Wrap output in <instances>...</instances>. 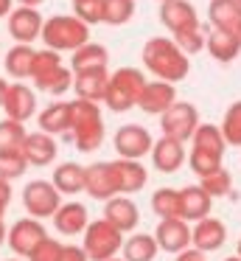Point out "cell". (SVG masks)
Segmentation results:
<instances>
[{
  "label": "cell",
  "mask_w": 241,
  "mask_h": 261,
  "mask_svg": "<svg viewBox=\"0 0 241 261\" xmlns=\"http://www.w3.org/2000/svg\"><path fill=\"white\" fill-rule=\"evenodd\" d=\"M140 59H143V68L154 79L171 82V85L182 82L191 70L188 54H182V48L174 40H168V37H151V40H146Z\"/></svg>",
  "instance_id": "1"
},
{
  "label": "cell",
  "mask_w": 241,
  "mask_h": 261,
  "mask_svg": "<svg viewBox=\"0 0 241 261\" xmlns=\"http://www.w3.org/2000/svg\"><path fill=\"white\" fill-rule=\"evenodd\" d=\"M65 138L84 154L95 152L104 143V118L98 101H87V98L70 101V129L65 132Z\"/></svg>",
  "instance_id": "2"
},
{
  "label": "cell",
  "mask_w": 241,
  "mask_h": 261,
  "mask_svg": "<svg viewBox=\"0 0 241 261\" xmlns=\"http://www.w3.org/2000/svg\"><path fill=\"white\" fill-rule=\"evenodd\" d=\"M28 79H34V87H37V90L48 93V96H62V93H67L73 87V70L62 65L59 51L42 48V51H37V57H34V68H31V76H28Z\"/></svg>",
  "instance_id": "3"
},
{
  "label": "cell",
  "mask_w": 241,
  "mask_h": 261,
  "mask_svg": "<svg viewBox=\"0 0 241 261\" xmlns=\"http://www.w3.org/2000/svg\"><path fill=\"white\" fill-rule=\"evenodd\" d=\"M42 42L45 48H53V51L65 54V51H76L78 45L90 40V25L82 23L76 14H53L42 23Z\"/></svg>",
  "instance_id": "4"
},
{
  "label": "cell",
  "mask_w": 241,
  "mask_h": 261,
  "mask_svg": "<svg viewBox=\"0 0 241 261\" xmlns=\"http://www.w3.org/2000/svg\"><path fill=\"white\" fill-rule=\"evenodd\" d=\"M146 87V76L138 68H118L110 73V85L101 101L110 107V113H126V110L138 107V98Z\"/></svg>",
  "instance_id": "5"
},
{
  "label": "cell",
  "mask_w": 241,
  "mask_h": 261,
  "mask_svg": "<svg viewBox=\"0 0 241 261\" xmlns=\"http://www.w3.org/2000/svg\"><path fill=\"white\" fill-rule=\"evenodd\" d=\"M82 247H84V253H87L90 261H106V258H112V255L121 253L123 233L101 216V219H95V222H87Z\"/></svg>",
  "instance_id": "6"
},
{
  "label": "cell",
  "mask_w": 241,
  "mask_h": 261,
  "mask_svg": "<svg viewBox=\"0 0 241 261\" xmlns=\"http://www.w3.org/2000/svg\"><path fill=\"white\" fill-rule=\"evenodd\" d=\"M196 126H199V113H196V107L188 101H179V98L160 115L163 135L174 138V141H179V143H188Z\"/></svg>",
  "instance_id": "7"
},
{
  "label": "cell",
  "mask_w": 241,
  "mask_h": 261,
  "mask_svg": "<svg viewBox=\"0 0 241 261\" xmlns=\"http://www.w3.org/2000/svg\"><path fill=\"white\" fill-rule=\"evenodd\" d=\"M22 205L34 219H48L62 205V194L50 180H31L22 188Z\"/></svg>",
  "instance_id": "8"
},
{
  "label": "cell",
  "mask_w": 241,
  "mask_h": 261,
  "mask_svg": "<svg viewBox=\"0 0 241 261\" xmlns=\"http://www.w3.org/2000/svg\"><path fill=\"white\" fill-rule=\"evenodd\" d=\"M45 236H48V230H45L42 222L34 219V216H25V219H17L14 225L9 227V233H6V242H9L11 253L28 258V253H31V250L37 247V244L42 242Z\"/></svg>",
  "instance_id": "9"
},
{
  "label": "cell",
  "mask_w": 241,
  "mask_h": 261,
  "mask_svg": "<svg viewBox=\"0 0 241 261\" xmlns=\"http://www.w3.org/2000/svg\"><path fill=\"white\" fill-rule=\"evenodd\" d=\"M151 135L146 126L140 124H123L121 129L115 132L112 138V146H115L118 158H132V160H140L151 152Z\"/></svg>",
  "instance_id": "10"
},
{
  "label": "cell",
  "mask_w": 241,
  "mask_h": 261,
  "mask_svg": "<svg viewBox=\"0 0 241 261\" xmlns=\"http://www.w3.org/2000/svg\"><path fill=\"white\" fill-rule=\"evenodd\" d=\"M42 14L37 12V6H17L9 12V34L14 37V42H28L39 40L42 34Z\"/></svg>",
  "instance_id": "11"
},
{
  "label": "cell",
  "mask_w": 241,
  "mask_h": 261,
  "mask_svg": "<svg viewBox=\"0 0 241 261\" xmlns=\"http://www.w3.org/2000/svg\"><path fill=\"white\" fill-rule=\"evenodd\" d=\"M154 242L160 250H166V253H182L185 247H191V225L185 219H179V216H174V219H160V225H157L154 230Z\"/></svg>",
  "instance_id": "12"
},
{
  "label": "cell",
  "mask_w": 241,
  "mask_h": 261,
  "mask_svg": "<svg viewBox=\"0 0 241 261\" xmlns=\"http://www.w3.org/2000/svg\"><path fill=\"white\" fill-rule=\"evenodd\" d=\"M110 163H112V174H115L118 194H138V191L146 188V182H149V171L143 169L140 160L118 158V160H110Z\"/></svg>",
  "instance_id": "13"
},
{
  "label": "cell",
  "mask_w": 241,
  "mask_h": 261,
  "mask_svg": "<svg viewBox=\"0 0 241 261\" xmlns=\"http://www.w3.org/2000/svg\"><path fill=\"white\" fill-rule=\"evenodd\" d=\"M104 219L110 225H115L121 233H132L140 225V211L129 199V194H115L104 202Z\"/></svg>",
  "instance_id": "14"
},
{
  "label": "cell",
  "mask_w": 241,
  "mask_h": 261,
  "mask_svg": "<svg viewBox=\"0 0 241 261\" xmlns=\"http://www.w3.org/2000/svg\"><path fill=\"white\" fill-rule=\"evenodd\" d=\"M174 101H177V87H174L171 82L154 79V82H146L143 93H140V98H138V107L143 110L146 115H163Z\"/></svg>",
  "instance_id": "15"
},
{
  "label": "cell",
  "mask_w": 241,
  "mask_h": 261,
  "mask_svg": "<svg viewBox=\"0 0 241 261\" xmlns=\"http://www.w3.org/2000/svg\"><path fill=\"white\" fill-rule=\"evenodd\" d=\"M160 23L171 34H179L185 29L199 25V14H196L194 3H188V0H163L160 3Z\"/></svg>",
  "instance_id": "16"
},
{
  "label": "cell",
  "mask_w": 241,
  "mask_h": 261,
  "mask_svg": "<svg viewBox=\"0 0 241 261\" xmlns=\"http://www.w3.org/2000/svg\"><path fill=\"white\" fill-rule=\"evenodd\" d=\"M224 242H227V227H224L222 219L205 216V219L194 222V227H191V247L202 250V253H213Z\"/></svg>",
  "instance_id": "17"
},
{
  "label": "cell",
  "mask_w": 241,
  "mask_h": 261,
  "mask_svg": "<svg viewBox=\"0 0 241 261\" xmlns=\"http://www.w3.org/2000/svg\"><path fill=\"white\" fill-rule=\"evenodd\" d=\"M3 110H6V118H14L25 124L34 113H37V93L31 90L28 85L17 82V85H9L3 98Z\"/></svg>",
  "instance_id": "18"
},
{
  "label": "cell",
  "mask_w": 241,
  "mask_h": 261,
  "mask_svg": "<svg viewBox=\"0 0 241 261\" xmlns=\"http://www.w3.org/2000/svg\"><path fill=\"white\" fill-rule=\"evenodd\" d=\"M84 191L93 199H101V202L115 197L118 186H115V174H112V163L84 166Z\"/></svg>",
  "instance_id": "19"
},
{
  "label": "cell",
  "mask_w": 241,
  "mask_h": 261,
  "mask_svg": "<svg viewBox=\"0 0 241 261\" xmlns=\"http://www.w3.org/2000/svg\"><path fill=\"white\" fill-rule=\"evenodd\" d=\"M151 163H154L157 171H163V174H174V171L179 169V166L185 163V143L174 141V138L163 135L160 141L151 143Z\"/></svg>",
  "instance_id": "20"
},
{
  "label": "cell",
  "mask_w": 241,
  "mask_h": 261,
  "mask_svg": "<svg viewBox=\"0 0 241 261\" xmlns=\"http://www.w3.org/2000/svg\"><path fill=\"white\" fill-rule=\"evenodd\" d=\"M20 152L25 154L28 166H50L56 160V154H59V146H56L53 135H48V132H31V135H25V141H22Z\"/></svg>",
  "instance_id": "21"
},
{
  "label": "cell",
  "mask_w": 241,
  "mask_h": 261,
  "mask_svg": "<svg viewBox=\"0 0 241 261\" xmlns=\"http://www.w3.org/2000/svg\"><path fill=\"white\" fill-rule=\"evenodd\" d=\"M213 197L202 186H185L179 191V216L185 222H199L205 216H210Z\"/></svg>",
  "instance_id": "22"
},
{
  "label": "cell",
  "mask_w": 241,
  "mask_h": 261,
  "mask_svg": "<svg viewBox=\"0 0 241 261\" xmlns=\"http://www.w3.org/2000/svg\"><path fill=\"white\" fill-rule=\"evenodd\" d=\"M110 85V70L98 68V70H82L73 73V90L76 98H87V101H101Z\"/></svg>",
  "instance_id": "23"
},
{
  "label": "cell",
  "mask_w": 241,
  "mask_h": 261,
  "mask_svg": "<svg viewBox=\"0 0 241 261\" xmlns=\"http://www.w3.org/2000/svg\"><path fill=\"white\" fill-rule=\"evenodd\" d=\"M87 208L82 202H65L56 208L53 214V227L62 236H82L84 227H87Z\"/></svg>",
  "instance_id": "24"
},
{
  "label": "cell",
  "mask_w": 241,
  "mask_h": 261,
  "mask_svg": "<svg viewBox=\"0 0 241 261\" xmlns=\"http://www.w3.org/2000/svg\"><path fill=\"white\" fill-rule=\"evenodd\" d=\"M205 48H207V54H210L216 62L227 65V62H233V59L241 54V40H238L235 31L213 29L210 34H207V40H205Z\"/></svg>",
  "instance_id": "25"
},
{
  "label": "cell",
  "mask_w": 241,
  "mask_h": 261,
  "mask_svg": "<svg viewBox=\"0 0 241 261\" xmlns=\"http://www.w3.org/2000/svg\"><path fill=\"white\" fill-rule=\"evenodd\" d=\"M110 65V51L98 42H84L73 51L70 57V70L73 73H82V70H98V68H106Z\"/></svg>",
  "instance_id": "26"
},
{
  "label": "cell",
  "mask_w": 241,
  "mask_h": 261,
  "mask_svg": "<svg viewBox=\"0 0 241 261\" xmlns=\"http://www.w3.org/2000/svg\"><path fill=\"white\" fill-rule=\"evenodd\" d=\"M207 20H210V29L235 31L241 23V3L238 0H210L207 3Z\"/></svg>",
  "instance_id": "27"
},
{
  "label": "cell",
  "mask_w": 241,
  "mask_h": 261,
  "mask_svg": "<svg viewBox=\"0 0 241 261\" xmlns=\"http://www.w3.org/2000/svg\"><path fill=\"white\" fill-rule=\"evenodd\" d=\"M39 129L48 135H65L70 129V101H53L39 113Z\"/></svg>",
  "instance_id": "28"
},
{
  "label": "cell",
  "mask_w": 241,
  "mask_h": 261,
  "mask_svg": "<svg viewBox=\"0 0 241 261\" xmlns=\"http://www.w3.org/2000/svg\"><path fill=\"white\" fill-rule=\"evenodd\" d=\"M34 57H37V51H34L28 42H17L3 59L6 73L14 76V79H28V76H31V68H34Z\"/></svg>",
  "instance_id": "29"
},
{
  "label": "cell",
  "mask_w": 241,
  "mask_h": 261,
  "mask_svg": "<svg viewBox=\"0 0 241 261\" xmlns=\"http://www.w3.org/2000/svg\"><path fill=\"white\" fill-rule=\"evenodd\" d=\"M121 253H123V261H151L160 253V247H157L151 233H135V236L123 239Z\"/></svg>",
  "instance_id": "30"
},
{
  "label": "cell",
  "mask_w": 241,
  "mask_h": 261,
  "mask_svg": "<svg viewBox=\"0 0 241 261\" xmlns=\"http://www.w3.org/2000/svg\"><path fill=\"white\" fill-rule=\"evenodd\" d=\"M191 149H199V152H213L224 158V149H227V141H224L222 129L216 124H199L191 135Z\"/></svg>",
  "instance_id": "31"
},
{
  "label": "cell",
  "mask_w": 241,
  "mask_h": 261,
  "mask_svg": "<svg viewBox=\"0 0 241 261\" xmlns=\"http://www.w3.org/2000/svg\"><path fill=\"white\" fill-rule=\"evenodd\" d=\"M59 194H82L84 191V166L78 163H62L53 169V180Z\"/></svg>",
  "instance_id": "32"
},
{
  "label": "cell",
  "mask_w": 241,
  "mask_h": 261,
  "mask_svg": "<svg viewBox=\"0 0 241 261\" xmlns=\"http://www.w3.org/2000/svg\"><path fill=\"white\" fill-rule=\"evenodd\" d=\"M151 211H154L160 219H174L179 216V191L177 188H157L154 197H151ZM182 219V216H179Z\"/></svg>",
  "instance_id": "33"
},
{
  "label": "cell",
  "mask_w": 241,
  "mask_h": 261,
  "mask_svg": "<svg viewBox=\"0 0 241 261\" xmlns=\"http://www.w3.org/2000/svg\"><path fill=\"white\" fill-rule=\"evenodd\" d=\"M28 171V160L20 149H0V177L3 180H17Z\"/></svg>",
  "instance_id": "34"
},
{
  "label": "cell",
  "mask_w": 241,
  "mask_h": 261,
  "mask_svg": "<svg viewBox=\"0 0 241 261\" xmlns=\"http://www.w3.org/2000/svg\"><path fill=\"white\" fill-rule=\"evenodd\" d=\"M135 17V0H104V23L126 25Z\"/></svg>",
  "instance_id": "35"
},
{
  "label": "cell",
  "mask_w": 241,
  "mask_h": 261,
  "mask_svg": "<svg viewBox=\"0 0 241 261\" xmlns=\"http://www.w3.org/2000/svg\"><path fill=\"white\" fill-rule=\"evenodd\" d=\"M219 129H222L227 146H241V101H235V104L227 107V113H224Z\"/></svg>",
  "instance_id": "36"
},
{
  "label": "cell",
  "mask_w": 241,
  "mask_h": 261,
  "mask_svg": "<svg viewBox=\"0 0 241 261\" xmlns=\"http://www.w3.org/2000/svg\"><path fill=\"white\" fill-rule=\"evenodd\" d=\"M199 186L205 188L210 197H227L230 191H233V174H230L227 169H216V171H210V174H205V177H199Z\"/></svg>",
  "instance_id": "37"
},
{
  "label": "cell",
  "mask_w": 241,
  "mask_h": 261,
  "mask_svg": "<svg viewBox=\"0 0 241 261\" xmlns=\"http://www.w3.org/2000/svg\"><path fill=\"white\" fill-rule=\"evenodd\" d=\"M205 40H207V31L202 29V25H194V29H185V31H179V34H174V42H177V45L182 48V54H188V57L199 54L202 48H205Z\"/></svg>",
  "instance_id": "38"
},
{
  "label": "cell",
  "mask_w": 241,
  "mask_h": 261,
  "mask_svg": "<svg viewBox=\"0 0 241 261\" xmlns=\"http://www.w3.org/2000/svg\"><path fill=\"white\" fill-rule=\"evenodd\" d=\"M25 135L28 132L22 126V121H14V118L0 121V149H20Z\"/></svg>",
  "instance_id": "39"
},
{
  "label": "cell",
  "mask_w": 241,
  "mask_h": 261,
  "mask_svg": "<svg viewBox=\"0 0 241 261\" xmlns=\"http://www.w3.org/2000/svg\"><path fill=\"white\" fill-rule=\"evenodd\" d=\"M188 166L196 177H205L210 171L222 169V154H213V152H199V149H191L188 154Z\"/></svg>",
  "instance_id": "40"
},
{
  "label": "cell",
  "mask_w": 241,
  "mask_h": 261,
  "mask_svg": "<svg viewBox=\"0 0 241 261\" xmlns=\"http://www.w3.org/2000/svg\"><path fill=\"white\" fill-rule=\"evenodd\" d=\"M73 14L87 25L104 23V0H73Z\"/></svg>",
  "instance_id": "41"
},
{
  "label": "cell",
  "mask_w": 241,
  "mask_h": 261,
  "mask_svg": "<svg viewBox=\"0 0 241 261\" xmlns=\"http://www.w3.org/2000/svg\"><path fill=\"white\" fill-rule=\"evenodd\" d=\"M59 255H62V242L45 236L42 242L28 253V261H59Z\"/></svg>",
  "instance_id": "42"
},
{
  "label": "cell",
  "mask_w": 241,
  "mask_h": 261,
  "mask_svg": "<svg viewBox=\"0 0 241 261\" xmlns=\"http://www.w3.org/2000/svg\"><path fill=\"white\" fill-rule=\"evenodd\" d=\"M59 261H90V258L84 253V247H78V244H62Z\"/></svg>",
  "instance_id": "43"
},
{
  "label": "cell",
  "mask_w": 241,
  "mask_h": 261,
  "mask_svg": "<svg viewBox=\"0 0 241 261\" xmlns=\"http://www.w3.org/2000/svg\"><path fill=\"white\" fill-rule=\"evenodd\" d=\"M9 202H11V182L0 177V219H3V214H6V208H9Z\"/></svg>",
  "instance_id": "44"
},
{
  "label": "cell",
  "mask_w": 241,
  "mask_h": 261,
  "mask_svg": "<svg viewBox=\"0 0 241 261\" xmlns=\"http://www.w3.org/2000/svg\"><path fill=\"white\" fill-rule=\"evenodd\" d=\"M174 261H207V258H205V253H202V250L185 247L182 253H177V258H174Z\"/></svg>",
  "instance_id": "45"
},
{
  "label": "cell",
  "mask_w": 241,
  "mask_h": 261,
  "mask_svg": "<svg viewBox=\"0 0 241 261\" xmlns=\"http://www.w3.org/2000/svg\"><path fill=\"white\" fill-rule=\"evenodd\" d=\"M11 3H14V0H0V17H9Z\"/></svg>",
  "instance_id": "46"
},
{
  "label": "cell",
  "mask_w": 241,
  "mask_h": 261,
  "mask_svg": "<svg viewBox=\"0 0 241 261\" xmlns=\"http://www.w3.org/2000/svg\"><path fill=\"white\" fill-rule=\"evenodd\" d=\"M17 3H20V6H42L45 0H17Z\"/></svg>",
  "instance_id": "47"
},
{
  "label": "cell",
  "mask_w": 241,
  "mask_h": 261,
  "mask_svg": "<svg viewBox=\"0 0 241 261\" xmlns=\"http://www.w3.org/2000/svg\"><path fill=\"white\" fill-rule=\"evenodd\" d=\"M6 90H9V85H6L3 79H0V107H3V98H6Z\"/></svg>",
  "instance_id": "48"
},
{
  "label": "cell",
  "mask_w": 241,
  "mask_h": 261,
  "mask_svg": "<svg viewBox=\"0 0 241 261\" xmlns=\"http://www.w3.org/2000/svg\"><path fill=\"white\" fill-rule=\"evenodd\" d=\"M6 233H9V230H6L3 219H0V244H6Z\"/></svg>",
  "instance_id": "49"
},
{
  "label": "cell",
  "mask_w": 241,
  "mask_h": 261,
  "mask_svg": "<svg viewBox=\"0 0 241 261\" xmlns=\"http://www.w3.org/2000/svg\"><path fill=\"white\" fill-rule=\"evenodd\" d=\"M224 261H241V255H233V258H224Z\"/></svg>",
  "instance_id": "50"
},
{
  "label": "cell",
  "mask_w": 241,
  "mask_h": 261,
  "mask_svg": "<svg viewBox=\"0 0 241 261\" xmlns=\"http://www.w3.org/2000/svg\"><path fill=\"white\" fill-rule=\"evenodd\" d=\"M235 34H238V40H241V23H238V29H235Z\"/></svg>",
  "instance_id": "51"
},
{
  "label": "cell",
  "mask_w": 241,
  "mask_h": 261,
  "mask_svg": "<svg viewBox=\"0 0 241 261\" xmlns=\"http://www.w3.org/2000/svg\"><path fill=\"white\" fill-rule=\"evenodd\" d=\"M106 261H123V258H115V255H112V258H106Z\"/></svg>",
  "instance_id": "52"
},
{
  "label": "cell",
  "mask_w": 241,
  "mask_h": 261,
  "mask_svg": "<svg viewBox=\"0 0 241 261\" xmlns=\"http://www.w3.org/2000/svg\"><path fill=\"white\" fill-rule=\"evenodd\" d=\"M238 255H241V239H238Z\"/></svg>",
  "instance_id": "53"
},
{
  "label": "cell",
  "mask_w": 241,
  "mask_h": 261,
  "mask_svg": "<svg viewBox=\"0 0 241 261\" xmlns=\"http://www.w3.org/2000/svg\"><path fill=\"white\" fill-rule=\"evenodd\" d=\"M9 261H20V258H9Z\"/></svg>",
  "instance_id": "54"
},
{
  "label": "cell",
  "mask_w": 241,
  "mask_h": 261,
  "mask_svg": "<svg viewBox=\"0 0 241 261\" xmlns=\"http://www.w3.org/2000/svg\"><path fill=\"white\" fill-rule=\"evenodd\" d=\"M160 3H163V0H160Z\"/></svg>",
  "instance_id": "55"
},
{
  "label": "cell",
  "mask_w": 241,
  "mask_h": 261,
  "mask_svg": "<svg viewBox=\"0 0 241 261\" xmlns=\"http://www.w3.org/2000/svg\"><path fill=\"white\" fill-rule=\"evenodd\" d=\"M238 3H241V0H238Z\"/></svg>",
  "instance_id": "56"
}]
</instances>
